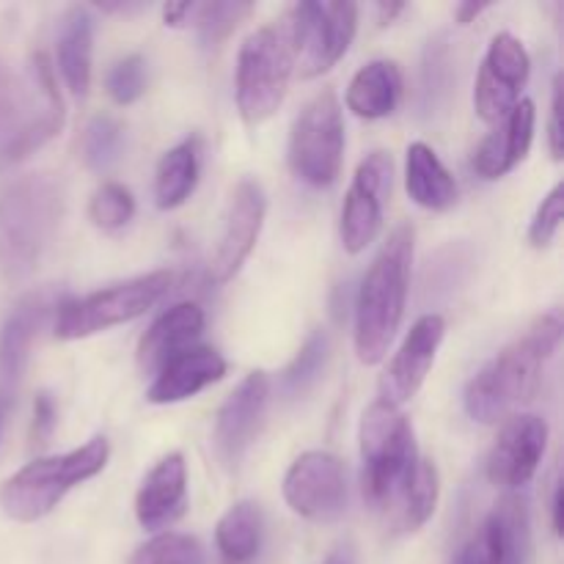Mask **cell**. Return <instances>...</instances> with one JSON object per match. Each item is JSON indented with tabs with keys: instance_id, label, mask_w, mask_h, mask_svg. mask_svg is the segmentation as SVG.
Masks as SVG:
<instances>
[{
	"instance_id": "6da1fadb",
	"label": "cell",
	"mask_w": 564,
	"mask_h": 564,
	"mask_svg": "<svg viewBox=\"0 0 564 564\" xmlns=\"http://www.w3.org/2000/svg\"><path fill=\"white\" fill-rule=\"evenodd\" d=\"M562 317L540 314L516 341L496 352L466 386L463 405L479 424H499L518 405L532 400L543 383V372L562 345Z\"/></svg>"
},
{
	"instance_id": "7a4b0ae2",
	"label": "cell",
	"mask_w": 564,
	"mask_h": 564,
	"mask_svg": "<svg viewBox=\"0 0 564 564\" xmlns=\"http://www.w3.org/2000/svg\"><path fill=\"white\" fill-rule=\"evenodd\" d=\"M413 240L416 231L411 224L397 226L389 240L380 246L378 257L369 264L356 295V341L358 361L375 367L386 358L402 317H405L408 290H411Z\"/></svg>"
},
{
	"instance_id": "3957f363",
	"label": "cell",
	"mask_w": 564,
	"mask_h": 564,
	"mask_svg": "<svg viewBox=\"0 0 564 564\" xmlns=\"http://www.w3.org/2000/svg\"><path fill=\"white\" fill-rule=\"evenodd\" d=\"M61 127L64 99L47 55L33 53L22 75L0 58V163L31 158Z\"/></svg>"
},
{
	"instance_id": "277c9868",
	"label": "cell",
	"mask_w": 564,
	"mask_h": 564,
	"mask_svg": "<svg viewBox=\"0 0 564 564\" xmlns=\"http://www.w3.org/2000/svg\"><path fill=\"white\" fill-rule=\"evenodd\" d=\"M64 182L55 174H25L0 193V270L9 281L31 275L64 218Z\"/></svg>"
},
{
	"instance_id": "5b68a950",
	"label": "cell",
	"mask_w": 564,
	"mask_h": 564,
	"mask_svg": "<svg viewBox=\"0 0 564 564\" xmlns=\"http://www.w3.org/2000/svg\"><path fill=\"white\" fill-rule=\"evenodd\" d=\"M108 457L110 444L105 435H97L64 455L39 457L6 479L0 488V507L17 523L42 521L69 490L102 474Z\"/></svg>"
},
{
	"instance_id": "8992f818",
	"label": "cell",
	"mask_w": 564,
	"mask_h": 564,
	"mask_svg": "<svg viewBox=\"0 0 564 564\" xmlns=\"http://www.w3.org/2000/svg\"><path fill=\"white\" fill-rule=\"evenodd\" d=\"M358 441L364 463V499L369 507L386 512L416 471V435L400 408L378 400L364 411Z\"/></svg>"
},
{
	"instance_id": "52a82bcc",
	"label": "cell",
	"mask_w": 564,
	"mask_h": 564,
	"mask_svg": "<svg viewBox=\"0 0 564 564\" xmlns=\"http://www.w3.org/2000/svg\"><path fill=\"white\" fill-rule=\"evenodd\" d=\"M171 284H174L171 270H154V273H143L121 281V284L88 292L83 297H64L55 306V336L64 341H75L102 334L116 325L132 323L152 306H158L169 295Z\"/></svg>"
},
{
	"instance_id": "ba28073f",
	"label": "cell",
	"mask_w": 564,
	"mask_h": 564,
	"mask_svg": "<svg viewBox=\"0 0 564 564\" xmlns=\"http://www.w3.org/2000/svg\"><path fill=\"white\" fill-rule=\"evenodd\" d=\"M295 61L284 25H264L248 33L237 53L235 99L242 121L251 127L268 121L284 105Z\"/></svg>"
},
{
	"instance_id": "9c48e42d",
	"label": "cell",
	"mask_w": 564,
	"mask_h": 564,
	"mask_svg": "<svg viewBox=\"0 0 564 564\" xmlns=\"http://www.w3.org/2000/svg\"><path fill=\"white\" fill-rule=\"evenodd\" d=\"M292 174L308 187H330L341 174L345 160V116L334 88L314 94L295 116L286 147Z\"/></svg>"
},
{
	"instance_id": "30bf717a",
	"label": "cell",
	"mask_w": 564,
	"mask_h": 564,
	"mask_svg": "<svg viewBox=\"0 0 564 564\" xmlns=\"http://www.w3.org/2000/svg\"><path fill=\"white\" fill-rule=\"evenodd\" d=\"M281 25L290 39L295 72L303 80H312L334 69L350 50L358 31V6L345 0H308L292 6Z\"/></svg>"
},
{
	"instance_id": "8fae6325",
	"label": "cell",
	"mask_w": 564,
	"mask_h": 564,
	"mask_svg": "<svg viewBox=\"0 0 564 564\" xmlns=\"http://www.w3.org/2000/svg\"><path fill=\"white\" fill-rule=\"evenodd\" d=\"M284 499L303 521L328 527L345 518L350 485L341 457L334 452L312 449L292 460L284 474Z\"/></svg>"
},
{
	"instance_id": "7c38bea8",
	"label": "cell",
	"mask_w": 564,
	"mask_h": 564,
	"mask_svg": "<svg viewBox=\"0 0 564 564\" xmlns=\"http://www.w3.org/2000/svg\"><path fill=\"white\" fill-rule=\"evenodd\" d=\"M391 185H394V160L383 149H375L358 163L341 204L339 237L347 253L367 251L378 240Z\"/></svg>"
},
{
	"instance_id": "4fadbf2b",
	"label": "cell",
	"mask_w": 564,
	"mask_h": 564,
	"mask_svg": "<svg viewBox=\"0 0 564 564\" xmlns=\"http://www.w3.org/2000/svg\"><path fill=\"white\" fill-rule=\"evenodd\" d=\"M264 215H268V196L262 185L251 176L240 180L231 191L229 204L224 213L218 242L209 257V281L213 284H229L242 270L246 259L251 257L259 235H262Z\"/></svg>"
},
{
	"instance_id": "5bb4252c",
	"label": "cell",
	"mask_w": 564,
	"mask_h": 564,
	"mask_svg": "<svg viewBox=\"0 0 564 564\" xmlns=\"http://www.w3.org/2000/svg\"><path fill=\"white\" fill-rule=\"evenodd\" d=\"M268 402L270 378L262 369L246 375L237 383V389L226 397L213 427V446L220 466L237 471V466L246 460L248 449H251L253 441L262 433L264 416H268Z\"/></svg>"
},
{
	"instance_id": "9a60e30c",
	"label": "cell",
	"mask_w": 564,
	"mask_h": 564,
	"mask_svg": "<svg viewBox=\"0 0 564 564\" xmlns=\"http://www.w3.org/2000/svg\"><path fill=\"white\" fill-rule=\"evenodd\" d=\"M532 72V58L523 42L512 33H496L488 44L477 86H474V110L482 121L499 124L518 102Z\"/></svg>"
},
{
	"instance_id": "2e32d148",
	"label": "cell",
	"mask_w": 564,
	"mask_h": 564,
	"mask_svg": "<svg viewBox=\"0 0 564 564\" xmlns=\"http://www.w3.org/2000/svg\"><path fill=\"white\" fill-rule=\"evenodd\" d=\"M549 446V424L534 413H512L505 419L499 435L485 460V474L496 488L516 494L529 485L543 463Z\"/></svg>"
},
{
	"instance_id": "e0dca14e",
	"label": "cell",
	"mask_w": 564,
	"mask_h": 564,
	"mask_svg": "<svg viewBox=\"0 0 564 564\" xmlns=\"http://www.w3.org/2000/svg\"><path fill=\"white\" fill-rule=\"evenodd\" d=\"M532 551L527 501L507 494L482 527L460 545L452 564H527Z\"/></svg>"
},
{
	"instance_id": "ac0fdd59",
	"label": "cell",
	"mask_w": 564,
	"mask_h": 564,
	"mask_svg": "<svg viewBox=\"0 0 564 564\" xmlns=\"http://www.w3.org/2000/svg\"><path fill=\"white\" fill-rule=\"evenodd\" d=\"M446 336V319L441 314H424L411 325L400 350L391 358L389 369L380 378V400L402 408L419 394L433 369L441 341Z\"/></svg>"
},
{
	"instance_id": "d6986e66",
	"label": "cell",
	"mask_w": 564,
	"mask_h": 564,
	"mask_svg": "<svg viewBox=\"0 0 564 564\" xmlns=\"http://www.w3.org/2000/svg\"><path fill=\"white\" fill-rule=\"evenodd\" d=\"M58 306V297L50 290L31 292L20 297L6 323L0 325V402L11 405L25 378L33 339L47 325V317Z\"/></svg>"
},
{
	"instance_id": "ffe728a7",
	"label": "cell",
	"mask_w": 564,
	"mask_h": 564,
	"mask_svg": "<svg viewBox=\"0 0 564 564\" xmlns=\"http://www.w3.org/2000/svg\"><path fill=\"white\" fill-rule=\"evenodd\" d=\"M187 512V466L180 452L160 457L135 494V518L147 532H160Z\"/></svg>"
},
{
	"instance_id": "44dd1931",
	"label": "cell",
	"mask_w": 564,
	"mask_h": 564,
	"mask_svg": "<svg viewBox=\"0 0 564 564\" xmlns=\"http://www.w3.org/2000/svg\"><path fill=\"white\" fill-rule=\"evenodd\" d=\"M534 121H538L534 102L532 99H521L496 124V130L482 138V143H479L471 158L474 174L488 182H496L510 174V171H516L527 160L529 149H532Z\"/></svg>"
},
{
	"instance_id": "7402d4cb",
	"label": "cell",
	"mask_w": 564,
	"mask_h": 564,
	"mask_svg": "<svg viewBox=\"0 0 564 564\" xmlns=\"http://www.w3.org/2000/svg\"><path fill=\"white\" fill-rule=\"evenodd\" d=\"M204 325H207V317H204V308L198 303L182 301L165 308L138 341L135 361L141 372L158 375L171 358L196 347L204 334Z\"/></svg>"
},
{
	"instance_id": "603a6c76",
	"label": "cell",
	"mask_w": 564,
	"mask_h": 564,
	"mask_svg": "<svg viewBox=\"0 0 564 564\" xmlns=\"http://www.w3.org/2000/svg\"><path fill=\"white\" fill-rule=\"evenodd\" d=\"M226 375V358L213 347H191V350L180 352L171 358L158 375H154L152 386L147 389V400L152 405H176L191 397L202 394L213 383L224 380Z\"/></svg>"
},
{
	"instance_id": "cb8c5ba5",
	"label": "cell",
	"mask_w": 564,
	"mask_h": 564,
	"mask_svg": "<svg viewBox=\"0 0 564 564\" xmlns=\"http://www.w3.org/2000/svg\"><path fill=\"white\" fill-rule=\"evenodd\" d=\"M402 91H405V80H402L400 66L394 61L378 58L364 64L352 75L345 102L347 110H352L358 119L378 121L400 108Z\"/></svg>"
},
{
	"instance_id": "d4e9b609",
	"label": "cell",
	"mask_w": 564,
	"mask_h": 564,
	"mask_svg": "<svg viewBox=\"0 0 564 564\" xmlns=\"http://www.w3.org/2000/svg\"><path fill=\"white\" fill-rule=\"evenodd\" d=\"M58 72L75 97H86L94 64V17L86 6H72L58 28Z\"/></svg>"
},
{
	"instance_id": "484cf974",
	"label": "cell",
	"mask_w": 564,
	"mask_h": 564,
	"mask_svg": "<svg viewBox=\"0 0 564 564\" xmlns=\"http://www.w3.org/2000/svg\"><path fill=\"white\" fill-rule=\"evenodd\" d=\"M405 191L413 204L430 213H446L457 204V182L433 147L413 141L405 158Z\"/></svg>"
},
{
	"instance_id": "4316f807",
	"label": "cell",
	"mask_w": 564,
	"mask_h": 564,
	"mask_svg": "<svg viewBox=\"0 0 564 564\" xmlns=\"http://www.w3.org/2000/svg\"><path fill=\"white\" fill-rule=\"evenodd\" d=\"M202 138L191 135L160 158L158 171H154V204H158V209L169 213V209L182 207L193 196L198 174H202Z\"/></svg>"
},
{
	"instance_id": "83f0119b",
	"label": "cell",
	"mask_w": 564,
	"mask_h": 564,
	"mask_svg": "<svg viewBox=\"0 0 564 564\" xmlns=\"http://www.w3.org/2000/svg\"><path fill=\"white\" fill-rule=\"evenodd\" d=\"M441 499V477L433 460L419 457L416 471L411 474L405 488L400 490L394 501H391V532L394 534H413L435 516V507ZM386 510V512H389Z\"/></svg>"
},
{
	"instance_id": "f1b7e54d",
	"label": "cell",
	"mask_w": 564,
	"mask_h": 564,
	"mask_svg": "<svg viewBox=\"0 0 564 564\" xmlns=\"http://www.w3.org/2000/svg\"><path fill=\"white\" fill-rule=\"evenodd\" d=\"M215 543L229 562H251L262 545V510L257 501H237L220 516Z\"/></svg>"
},
{
	"instance_id": "f546056e",
	"label": "cell",
	"mask_w": 564,
	"mask_h": 564,
	"mask_svg": "<svg viewBox=\"0 0 564 564\" xmlns=\"http://www.w3.org/2000/svg\"><path fill=\"white\" fill-rule=\"evenodd\" d=\"M330 361V334L325 328H314L301 345L297 356L281 372V394L290 400H301L323 380Z\"/></svg>"
},
{
	"instance_id": "4dcf8cb0",
	"label": "cell",
	"mask_w": 564,
	"mask_h": 564,
	"mask_svg": "<svg viewBox=\"0 0 564 564\" xmlns=\"http://www.w3.org/2000/svg\"><path fill=\"white\" fill-rule=\"evenodd\" d=\"M124 124L116 116H94L80 135V158L86 169L97 171V174L113 169L121 160V154H124Z\"/></svg>"
},
{
	"instance_id": "1f68e13d",
	"label": "cell",
	"mask_w": 564,
	"mask_h": 564,
	"mask_svg": "<svg viewBox=\"0 0 564 564\" xmlns=\"http://www.w3.org/2000/svg\"><path fill=\"white\" fill-rule=\"evenodd\" d=\"M253 11V3L242 0H226V3H202L193 9V28L202 50H218L242 20Z\"/></svg>"
},
{
	"instance_id": "d6a6232c",
	"label": "cell",
	"mask_w": 564,
	"mask_h": 564,
	"mask_svg": "<svg viewBox=\"0 0 564 564\" xmlns=\"http://www.w3.org/2000/svg\"><path fill=\"white\" fill-rule=\"evenodd\" d=\"M88 218L99 231L116 235L135 218V198L121 182H102L88 202Z\"/></svg>"
},
{
	"instance_id": "836d02e7",
	"label": "cell",
	"mask_w": 564,
	"mask_h": 564,
	"mask_svg": "<svg viewBox=\"0 0 564 564\" xmlns=\"http://www.w3.org/2000/svg\"><path fill=\"white\" fill-rule=\"evenodd\" d=\"M130 564H207V554H204V545L191 534L163 532L138 545Z\"/></svg>"
},
{
	"instance_id": "e575fe53",
	"label": "cell",
	"mask_w": 564,
	"mask_h": 564,
	"mask_svg": "<svg viewBox=\"0 0 564 564\" xmlns=\"http://www.w3.org/2000/svg\"><path fill=\"white\" fill-rule=\"evenodd\" d=\"M449 77H452V55H449V42L446 36H433L424 47L422 58V110H435L441 105V99L449 91Z\"/></svg>"
},
{
	"instance_id": "d590c367",
	"label": "cell",
	"mask_w": 564,
	"mask_h": 564,
	"mask_svg": "<svg viewBox=\"0 0 564 564\" xmlns=\"http://www.w3.org/2000/svg\"><path fill=\"white\" fill-rule=\"evenodd\" d=\"M147 58L130 53L116 61L105 75V91L116 105H132L147 94Z\"/></svg>"
},
{
	"instance_id": "8d00e7d4",
	"label": "cell",
	"mask_w": 564,
	"mask_h": 564,
	"mask_svg": "<svg viewBox=\"0 0 564 564\" xmlns=\"http://www.w3.org/2000/svg\"><path fill=\"white\" fill-rule=\"evenodd\" d=\"M562 209H564V185L556 182L551 187L549 196L540 202L538 213H534L532 224H529V246L532 248H549L556 240L562 226Z\"/></svg>"
},
{
	"instance_id": "74e56055",
	"label": "cell",
	"mask_w": 564,
	"mask_h": 564,
	"mask_svg": "<svg viewBox=\"0 0 564 564\" xmlns=\"http://www.w3.org/2000/svg\"><path fill=\"white\" fill-rule=\"evenodd\" d=\"M55 427H58V411H55V400L50 391H39L33 400V441L39 446L47 444L53 438Z\"/></svg>"
},
{
	"instance_id": "f35d334b",
	"label": "cell",
	"mask_w": 564,
	"mask_h": 564,
	"mask_svg": "<svg viewBox=\"0 0 564 564\" xmlns=\"http://www.w3.org/2000/svg\"><path fill=\"white\" fill-rule=\"evenodd\" d=\"M549 149H551V158L562 160V75L554 77V94H551Z\"/></svg>"
},
{
	"instance_id": "ab89813d",
	"label": "cell",
	"mask_w": 564,
	"mask_h": 564,
	"mask_svg": "<svg viewBox=\"0 0 564 564\" xmlns=\"http://www.w3.org/2000/svg\"><path fill=\"white\" fill-rule=\"evenodd\" d=\"M193 9H196V3H165L163 6L165 25H171V28L185 25V22H191Z\"/></svg>"
},
{
	"instance_id": "60d3db41",
	"label": "cell",
	"mask_w": 564,
	"mask_h": 564,
	"mask_svg": "<svg viewBox=\"0 0 564 564\" xmlns=\"http://www.w3.org/2000/svg\"><path fill=\"white\" fill-rule=\"evenodd\" d=\"M490 3H477V0H466V3H457L455 6V20L460 22V25H468V22L477 20L479 14H482L485 9H488Z\"/></svg>"
},
{
	"instance_id": "b9f144b4",
	"label": "cell",
	"mask_w": 564,
	"mask_h": 564,
	"mask_svg": "<svg viewBox=\"0 0 564 564\" xmlns=\"http://www.w3.org/2000/svg\"><path fill=\"white\" fill-rule=\"evenodd\" d=\"M323 564H358L356 545H352V543L336 545V549L328 554V560H325Z\"/></svg>"
},
{
	"instance_id": "7bdbcfd3",
	"label": "cell",
	"mask_w": 564,
	"mask_h": 564,
	"mask_svg": "<svg viewBox=\"0 0 564 564\" xmlns=\"http://www.w3.org/2000/svg\"><path fill=\"white\" fill-rule=\"evenodd\" d=\"M551 527H554V534H562V485L554 482V490H551Z\"/></svg>"
},
{
	"instance_id": "ee69618b",
	"label": "cell",
	"mask_w": 564,
	"mask_h": 564,
	"mask_svg": "<svg viewBox=\"0 0 564 564\" xmlns=\"http://www.w3.org/2000/svg\"><path fill=\"white\" fill-rule=\"evenodd\" d=\"M378 25H391L397 20V14L405 11V3H378Z\"/></svg>"
},
{
	"instance_id": "f6af8a7d",
	"label": "cell",
	"mask_w": 564,
	"mask_h": 564,
	"mask_svg": "<svg viewBox=\"0 0 564 564\" xmlns=\"http://www.w3.org/2000/svg\"><path fill=\"white\" fill-rule=\"evenodd\" d=\"M102 11H119V14H127V11H138L143 9L141 3H102L99 6Z\"/></svg>"
}]
</instances>
